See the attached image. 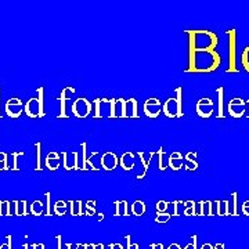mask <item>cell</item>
<instances>
[{
	"label": "cell",
	"mask_w": 249,
	"mask_h": 249,
	"mask_svg": "<svg viewBox=\"0 0 249 249\" xmlns=\"http://www.w3.org/2000/svg\"><path fill=\"white\" fill-rule=\"evenodd\" d=\"M184 206H186V209H184V214H186V216H194V214H196V204L194 201H186V202H184Z\"/></svg>",
	"instance_id": "cell-31"
},
{
	"label": "cell",
	"mask_w": 249,
	"mask_h": 249,
	"mask_svg": "<svg viewBox=\"0 0 249 249\" xmlns=\"http://www.w3.org/2000/svg\"><path fill=\"white\" fill-rule=\"evenodd\" d=\"M54 212H55V214H58V216L65 214V212H67V202L65 201H57L54 204Z\"/></svg>",
	"instance_id": "cell-30"
},
{
	"label": "cell",
	"mask_w": 249,
	"mask_h": 249,
	"mask_svg": "<svg viewBox=\"0 0 249 249\" xmlns=\"http://www.w3.org/2000/svg\"><path fill=\"white\" fill-rule=\"evenodd\" d=\"M186 34L188 35V50L214 52L217 45H219V37L212 31H208V29H199V31L188 29V31H186Z\"/></svg>",
	"instance_id": "cell-2"
},
{
	"label": "cell",
	"mask_w": 249,
	"mask_h": 249,
	"mask_svg": "<svg viewBox=\"0 0 249 249\" xmlns=\"http://www.w3.org/2000/svg\"><path fill=\"white\" fill-rule=\"evenodd\" d=\"M36 147V172H42V142H37Z\"/></svg>",
	"instance_id": "cell-26"
},
{
	"label": "cell",
	"mask_w": 249,
	"mask_h": 249,
	"mask_svg": "<svg viewBox=\"0 0 249 249\" xmlns=\"http://www.w3.org/2000/svg\"><path fill=\"white\" fill-rule=\"evenodd\" d=\"M186 249H196V244H194V247H193V245H188Z\"/></svg>",
	"instance_id": "cell-46"
},
{
	"label": "cell",
	"mask_w": 249,
	"mask_h": 249,
	"mask_svg": "<svg viewBox=\"0 0 249 249\" xmlns=\"http://www.w3.org/2000/svg\"><path fill=\"white\" fill-rule=\"evenodd\" d=\"M100 163H101V168L106 172H112V170H115L119 166V158H118V155H116L115 152H104L101 155Z\"/></svg>",
	"instance_id": "cell-11"
},
{
	"label": "cell",
	"mask_w": 249,
	"mask_h": 249,
	"mask_svg": "<svg viewBox=\"0 0 249 249\" xmlns=\"http://www.w3.org/2000/svg\"><path fill=\"white\" fill-rule=\"evenodd\" d=\"M226 36L229 40V67L226 70V73H237V29H229L226 31Z\"/></svg>",
	"instance_id": "cell-4"
},
{
	"label": "cell",
	"mask_w": 249,
	"mask_h": 249,
	"mask_svg": "<svg viewBox=\"0 0 249 249\" xmlns=\"http://www.w3.org/2000/svg\"><path fill=\"white\" fill-rule=\"evenodd\" d=\"M103 98H94V103H93L94 104V119L103 118V114H101V103H103Z\"/></svg>",
	"instance_id": "cell-32"
},
{
	"label": "cell",
	"mask_w": 249,
	"mask_h": 249,
	"mask_svg": "<svg viewBox=\"0 0 249 249\" xmlns=\"http://www.w3.org/2000/svg\"><path fill=\"white\" fill-rule=\"evenodd\" d=\"M196 112L201 119H209L214 112L213 101L209 97H202L201 100H198L196 106Z\"/></svg>",
	"instance_id": "cell-7"
},
{
	"label": "cell",
	"mask_w": 249,
	"mask_h": 249,
	"mask_svg": "<svg viewBox=\"0 0 249 249\" xmlns=\"http://www.w3.org/2000/svg\"><path fill=\"white\" fill-rule=\"evenodd\" d=\"M242 213L245 214V216H249V201H245L242 204Z\"/></svg>",
	"instance_id": "cell-44"
},
{
	"label": "cell",
	"mask_w": 249,
	"mask_h": 249,
	"mask_svg": "<svg viewBox=\"0 0 249 249\" xmlns=\"http://www.w3.org/2000/svg\"><path fill=\"white\" fill-rule=\"evenodd\" d=\"M37 91V104H39V118H45V103H43V98H45V89L40 86L36 89Z\"/></svg>",
	"instance_id": "cell-22"
},
{
	"label": "cell",
	"mask_w": 249,
	"mask_h": 249,
	"mask_svg": "<svg viewBox=\"0 0 249 249\" xmlns=\"http://www.w3.org/2000/svg\"><path fill=\"white\" fill-rule=\"evenodd\" d=\"M247 109V103L241 97H234L227 104V112L234 119H241L242 116H245Z\"/></svg>",
	"instance_id": "cell-6"
},
{
	"label": "cell",
	"mask_w": 249,
	"mask_h": 249,
	"mask_svg": "<svg viewBox=\"0 0 249 249\" xmlns=\"http://www.w3.org/2000/svg\"><path fill=\"white\" fill-rule=\"evenodd\" d=\"M24 112H25L28 118H31V119L39 118V104H37V97H32L28 100V103L24 106Z\"/></svg>",
	"instance_id": "cell-14"
},
{
	"label": "cell",
	"mask_w": 249,
	"mask_h": 249,
	"mask_svg": "<svg viewBox=\"0 0 249 249\" xmlns=\"http://www.w3.org/2000/svg\"><path fill=\"white\" fill-rule=\"evenodd\" d=\"M0 93H1V89H0ZM0 104H1V97H0ZM1 109V108H0ZM0 118H1V114H0Z\"/></svg>",
	"instance_id": "cell-48"
},
{
	"label": "cell",
	"mask_w": 249,
	"mask_h": 249,
	"mask_svg": "<svg viewBox=\"0 0 249 249\" xmlns=\"http://www.w3.org/2000/svg\"><path fill=\"white\" fill-rule=\"evenodd\" d=\"M241 64H242V68L249 73V46H247L241 53Z\"/></svg>",
	"instance_id": "cell-28"
},
{
	"label": "cell",
	"mask_w": 249,
	"mask_h": 249,
	"mask_svg": "<svg viewBox=\"0 0 249 249\" xmlns=\"http://www.w3.org/2000/svg\"><path fill=\"white\" fill-rule=\"evenodd\" d=\"M136 155L134 152H124L122 157L119 158V166L122 168L126 172H130V170L134 169V165H136Z\"/></svg>",
	"instance_id": "cell-12"
},
{
	"label": "cell",
	"mask_w": 249,
	"mask_h": 249,
	"mask_svg": "<svg viewBox=\"0 0 249 249\" xmlns=\"http://www.w3.org/2000/svg\"><path fill=\"white\" fill-rule=\"evenodd\" d=\"M222 55L214 52H196L188 54V68L186 73H212L219 70Z\"/></svg>",
	"instance_id": "cell-1"
},
{
	"label": "cell",
	"mask_w": 249,
	"mask_h": 249,
	"mask_svg": "<svg viewBox=\"0 0 249 249\" xmlns=\"http://www.w3.org/2000/svg\"><path fill=\"white\" fill-rule=\"evenodd\" d=\"M157 154H158V157H160V160H158V169H160V172H163V170L166 169V166L163 165V160H162V157L165 155V152H163V148L160 147Z\"/></svg>",
	"instance_id": "cell-38"
},
{
	"label": "cell",
	"mask_w": 249,
	"mask_h": 249,
	"mask_svg": "<svg viewBox=\"0 0 249 249\" xmlns=\"http://www.w3.org/2000/svg\"><path fill=\"white\" fill-rule=\"evenodd\" d=\"M170 219V214L169 213H158V216H157V223H166L168 220Z\"/></svg>",
	"instance_id": "cell-41"
},
{
	"label": "cell",
	"mask_w": 249,
	"mask_h": 249,
	"mask_svg": "<svg viewBox=\"0 0 249 249\" xmlns=\"http://www.w3.org/2000/svg\"><path fill=\"white\" fill-rule=\"evenodd\" d=\"M183 163H184V155L178 151L172 152V155H170L169 160H168V166H169L170 169L178 172V170L183 168Z\"/></svg>",
	"instance_id": "cell-15"
},
{
	"label": "cell",
	"mask_w": 249,
	"mask_h": 249,
	"mask_svg": "<svg viewBox=\"0 0 249 249\" xmlns=\"http://www.w3.org/2000/svg\"><path fill=\"white\" fill-rule=\"evenodd\" d=\"M45 196L46 199H47V206H49V208H47V214L50 216V193H46Z\"/></svg>",
	"instance_id": "cell-45"
},
{
	"label": "cell",
	"mask_w": 249,
	"mask_h": 249,
	"mask_svg": "<svg viewBox=\"0 0 249 249\" xmlns=\"http://www.w3.org/2000/svg\"><path fill=\"white\" fill-rule=\"evenodd\" d=\"M71 205V213L72 216H82L83 214V208L80 201H70Z\"/></svg>",
	"instance_id": "cell-27"
},
{
	"label": "cell",
	"mask_w": 249,
	"mask_h": 249,
	"mask_svg": "<svg viewBox=\"0 0 249 249\" xmlns=\"http://www.w3.org/2000/svg\"><path fill=\"white\" fill-rule=\"evenodd\" d=\"M96 201H88L86 202V214H94L96 212Z\"/></svg>",
	"instance_id": "cell-37"
},
{
	"label": "cell",
	"mask_w": 249,
	"mask_h": 249,
	"mask_svg": "<svg viewBox=\"0 0 249 249\" xmlns=\"http://www.w3.org/2000/svg\"><path fill=\"white\" fill-rule=\"evenodd\" d=\"M169 202H166V201H160V202H157L155 205V208H157V211H158V213H165V211L168 209V206H169Z\"/></svg>",
	"instance_id": "cell-36"
},
{
	"label": "cell",
	"mask_w": 249,
	"mask_h": 249,
	"mask_svg": "<svg viewBox=\"0 0 249 249\" xmlns=\"http://www.w3.org/2000/svg\"><path fill=\"white\" fill-rule=\"evenodd\" d=\"M115 216H127L129 211H127V202L126 201H115Z\"/></svg>",
	"instance_id": "cell-25"
},
{
	"label": "cell",
	"mask_w": 249,
	"mask_h": 249,
	"mask_svg": "<svg viewBox=\"0 0 249 249\" xmlns=\"http://www.w3.org/2000/svg\"><path fill=\"white\" fill-rule=\"evenodd\" d=\"M216 206H217V214H219V216H229V214H231L229 199H227V201H220V199H217V201H216Z\"/></svg>",
	"instance_id": "cell-21"
},
{
	"label": "cell",
	"mask_w": 249,
	"mask_h": 249,
	"mask_svg": "<svg viewBox=\"0 0 249 249\" xmlns=\"http://www.w3.org/2000/svg\"><path fill=\"white\" fill-rule=\"evenodd\" d=\"M142 111H144V115L150 119H157L162 112V104L158 98L150 97L148 100H145L144 106H142Z\"/></svg>",
	"instance_id": "cell-8"
},
{
	"label": "cell",
	"mask_w": 249,
	"mask_h": 249,
	"mask_svg": "<svg viewBox=\"0 0 249 249\" xmlns=\"http://www.w3.org/2000/svg\"><path fill=\"white\" fill-rule=\"evenodd\" d=\"M93 104L86 97H78L72 104V115L78 119H86L91 114Z\"/></svg>",
	"instance_id": "cell-5"
},
{
	"label": "cell",
	"mask_w": 249,
	"mask_h": 249,
	"mask_svg": "<svg viewBox=\"0 0 249 249\" xmlns=\"http://www.w3.org/2000/svg\"><path fill=\"white\" fill-rule=\"evenodd\" d=\"M162 114L169 119H181L184 116L183 111V86L175 90V96L169 97L162 104Z\"/></svg>",
	"instance_id": "cell-3"
},
{
	"label": "cell",
	"mask_w": 249,
	"mask_h": 249,
	"mask_svg": "<svg viewBox=\"0 0 249 249\" xmlns=\"http://www.w3.org/2000/svg\"><path fill=\"white\" fill-rule=\"evenodd\" d=\"M157 152H151L150 154V157H148V160H145V157H144V152L139 151L137 152V157L140 158V160H142V163L144 165V169H142V172L140 173V175H137V180H142V178H144L145 176H147V172H148V163L151 162V158L155 155Z\"/></svg>",
	"instance_id": "cell-20"
},
{
	"label": "cell",
	"mask_w": 249,
	"mask_h": 249,
	"mask_svg": "<svg viewBox=\"0 0 249 249\" xmlns=\"http://www.w3.org/2000/svg\"><path fill=\"white\" fill-rule=\"evenodd\" d=\"M31 213L35 214V216H40V214L43 213V202L42 201H34L32 204H31Z\"/></svg>",
	"instance_id": "cell-29"
},
{
	"label": "cell",
	"mask_w": 249,
	"mask_h": 249,
	"mask_svg": "<svg viewBox=\"0 0 249 249\" xmlns=\"http://www.w3.org/2000/svg\"><path fill=\"white\" fill-rule=\"evenodd\" d=\"M46 168L50 169L52 172L60 168V154L58 152H49L46 157Z\"/></svg>",
	"instance_id": "cell-18"
},
{
	"label": "cell",
	"mask_w": 249,
	"mask_h": 249,
	"mask_svg": "<svg viewBox=\"0 0 249 249\" xmlns=\"http://www.w3.org/2000/svg\"><path fill=\"white\" fill-rule=\"evenodd\" d=\"M169 249H180V248H178V245H172V247H170Z\"/></svg>",
	"instance_id": "cell-47"
},
{
	"label": "cell",
	"mask_w": 249,
	"mask_h": 249,
	"mask_svg": "<svg viewBox=\"0 0 249 249\" xmlns=\"http://www.w3.org/2000/svg\"><path fill=\"white\" fill-rule=\"evenodd\" d=\"M62 155V160H64V169L67 170V172H70V170H73V166L70 165V162H68V152H61Z\"/></svg>",
	"instance_id": "cell-39"
},
{
	"label": "cell",
	"mask_w": 249,
	"mask_h": 249,
	"mask_svg": "<svg viewBox=\"0 0 249 249\" xmlns=\"http://www.w3.org/2000/svg\"><path fill=\"white\" fill-rule=\"evenodd\" d=\"M216 94H217V118L223 119L226 114H224V88L219 86L216 89Z\"/></svg>",
	"instance_id": "cell-19"
},
{
	"label": "cell",
	"mask_w": 249,
	"mask_h": 249,
	"mask_svg": "<svg viewBox=\"0 0 249 249\" xmlns=\"http://www.w3.org/2000/svg\"><path fill=\"white\" fill-rule=\"evenodd\" d=\"M126 115L127 119H140L139 115V103L134 97L126 100Z\"/></svg>",
	"instance_id": "cell-13"
},
{
	"label": "cell",
	"mask_w": 249,
	"mask_h": 249,
	"mask_svg": "<svg viewBox=\"0 0 249 249\" xmlns=\"http://www.w3.org/2000/svg\"><path fill=\"white\" fill-rule=\"evenodd\" d=\"M19 155H24V152L19 151V152H13V160H14V165H13V168L11 169L13 170H18V165H17V157H19Z\"/></svg>",
	"instance_id": "cell-42"
},
{
	"label": "cell",
	"mask_w": 249,
	"mask_h": 249,
	"mask_svg": "<svg viewBox=\"0 0 249 249\" xmlns=\"http://www.w3.org/2000/svg\"><path fill=\"white\" fill-rule=\"evenodd\" d=\"M80 147H82V150H83V160H82V162H83V166H82V170H94V172H98V168H96L94 166V163H91V158L93 157H96L98 152H91V155L90 157H86V142H83L82 144H80Z\"/></svg>",
	"instance_id": "cell-16"
},
{
	"label": "cell",
	"mask_w": 249,
	"mask_h": 249,
	"mask_svg": "<svg viewBox=\"0 0 249 249\" xmlns=\"http://www.w3.org/2000/svg\"><path fill=\"white\" fill-rule=\"evenodd\" d=\"M22 111H24V104H22V101L17 97H11L6 103V114L7 116H10L11 119H17L21 116L22 114Z\"/></svg>",
	"instance_id": "cell-9"
},
{
	"label": "cell",
	"mask_w": 249,
	"mask_h": 249,
	"mask_svg": "<svg viewBox=\"0 0 249 249\" xmlns=\"http://www.w3.org/2000/svg\"><path fill=\"white\" fill-rule=\"evenodd\" d=\"M9 169V155L6 152H0V170Z\"/></svg>",
	"instance_id": "cell-33"
},
{
	"label": "cell",
	"mask_w": 249,
	"mask_h": 249,
	"mask_svg": "<svg viewBox=\"0 0 249 249\" xmlns=\"http://www.w3.org/2000/svg\"><path fill=\"white\" fill-rule=\"evenodd\" d=\"M121 119H127L126 115V100L121 97Z\"/></svg>",
	"instance_id": "cell-40"
},
{
	"label": "cell",
	"mask_w": 249,
	"mask_h": 249,
	"mask_svg": "<svg viewBox=\"0 0 249 249\" xmlns=\"http://www.w3.org/2000/svg\"><path fill=\"white\" fill-rule=\"evenodd\" d=\"M232 196V216H238V209H237V201H238V193L237 191H234L231 194Z\"/></svg>",
	"instance_id": "cell-35"
},
{
	"label": "cell",
	"mask_w": 249,
	"mask_h": 249,
	"mask_svg": "<svg viewBox=\"0 0 249 249\" xmlns=\"http://www.w3.org/2000/svg\"><path fill=\"white\" fill-rule=\"evenodd\" d=\"M196 152L191 151L184 154V168H186L187 172H194V170L198 169V162H196Z\"/></svg>",
	"instance_id": "cell-17"
},
{
	"label": "cell",
	"mask_w": 249,
	"mask_h": 249,
	"mask_svg": "<svg viewBox=\"0 0 249 249\" xmlns=\"http://www.w3.org/2000/svg\"><path fill=\"white\" fill-rule=\"evenodd\" d=\"M72 155H73V166H75V170H80V166H79V155H78V152H72Z\"/></svg>",
	"instance_id": "cell-43"
},
{
	"label": "cell",
	"mask_w": 249,
	"mask_h": 249,
	"mask_svg": "<svg viewBox=\"0 0 249 249\" xmlns=\"http://www.w3.org/2000/svg\"><path fill=\"white\" fill-rule=\"evenodd\" d=\"M199 206H201V208H199V209H201V211H199V214H201V216H204V214H206V216H213V211H212V202H211V201H201V202H199Z\"/></svg>",
	"instance_id": "cell-24"
},
{
	"label": "cell",
	"mask_w": 249,
	"mask_h": 249,
	"mask_svg": "<svg viewBox=\"0 0 249 249\" xmlns=\"http://www.w3.org/2000/svg\"><path fill=\"white\" fill-rule=\"evenodd\" d=\"M10 216V201H0V216Z\"/></svg>",
	"instance_id": "cell-34"
},
{
	"label": "cell",
	"mask_w": 249,
	"mask_h": 249,
	"mask_svg": "<svg viewBox=\"0 0 249 249\" xmlns=\"http://www.w3.org/2000/svg\"><path fill=\"white\" fill-rule=\"evenodd\" d=\"M130 211L134 216H142L145 213V204L142 201H134L130 206Z\"/></svg>",
	"instance_id": "cell-23"
},
{
	"label": "cell",
	"mask_w": 249,
	"mask_h": 249,
	"mask_svg": "<svg viewBox=\"0 0 249 249\" xmlns=\"http://www.w3.org/2000/svg\"><path fill=\"white\" fill-rule=\"evenodd\" d=\"M72 94H75V88L72 86H67L61 90V94L58 97V101H60V115H57V119H68L70 116L67 115L65 109H67V101L72 97Z\"/></svg>",
	"instance_id": "cell-10"
}]
</instances>
